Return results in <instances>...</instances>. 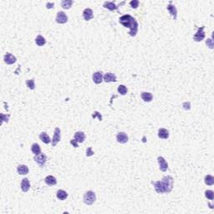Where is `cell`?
Returning a JSON list of instances; mask_svg holds the SVG:
<instances>
[{"label": "cell", "instance_id": "cell-1", "mask_svg": "<svg viewBox=\"0 0 214 214\" xmlns=\"http://www.w3.org/2000/svg\"><path fill=\"white\" fill-rule=\"evenodd\" d=\"M152 184L157 193H169L173 188V178L171 176H166L162 181L152 182Z\"/></svg>", "mask_w": 214, "mask_h": 214}, {"label": "cell", "instance_id": "cell-2", "mask_svg": "<svg viewBox=\"0 0 214 214\" xmlns=\"http://www.w3.org/2000/svg\"><path fill=\"white\" fill-rule=\"evenodd\" d=\"M119 23L120 24H122L124 27L126 28H129L130 29V32H129V34L131 36V37H135L138 32V27H139V24L137 23V21L136 20V19H134L131 15L130 14H126V15H123L121 16L120 19H119Z\"/></svg>", "mask_w": 214, "mask_h": 214}, {"label": "cell", "instance_id": "cell-3", "mask_svg": "<svg viewBox=\"0 0 214 214\" xmlns=\"http://www.w3.org/2000/svg\"><path fill=\"white\" fill-rule=\"evenodd\" d=\"M84 203L86 205H92L96 200V193L92 191H88L84 194Z\"/></svg>", "mask_w": 214, "mask_h": 214}, {"label": "cell", "instance_id": "cell-4", "mask_svg": "<svg viewBox=\"0 0 214 214\" xmlns=\"http://www.w3.org/2000/svg\"><path fill=\"white\" fill-rule=\"evenodd\" d=\"M205 27H200L198 28V30L193 36V39L196 42H200L205 39V33H204Z\"/></svg>", "mask_w": 214, "mask_h": 214}, {"label": "cell", "instance_id": "cell-5", "mask_svg": "<svg viewBox=\"0 0 214 214\" xmlns=\"http://www.w3.org/2000/svg\"><path fill=\"white\" fill-rule=\"evenodd\" d=\"M61 139V132H60V129L59 127H56L55 129V132H54V136H53V140H52V146H57L59 142L60 141Z\"/></svg>", "mask_w": 214, "mask_h": 214}, {"label": "cell", "instance_id": "cell-6", "mask_svg": "<svg viewBox=\"0 0 214 214\" xmlns=\"http://www.w3.org/2000/svg\"><path fill=\"white\" fill-rule=\"evenodd\" d=\"M34 160L39 164L40 166H44L46 161H47V156L44 153H40L39 155H36V156L34 157Z\"/></svg>", "mask_w": 214, "mask_h": 214}, {"label": "cell", "instance_id": "cell-7", "mask_svg": "<svg viewBox=\"0 0 214 214\" xmlns=\"http://www.w3.org/2000/svg\"><path fill=\"white\" fill-rule=\"evenodd\" d=\"M157 162H158V164H159L160 170L162 172H166L167 169H168V164H167L166 161L165 160V158L162 157V156H158L157 157Z\"/></svg>", "mask_w": 214, "mask_h": 214}, {"label": "cell", "instance_id": "cell-8", "mask_svg": "<svg viewBox=\"0 0 214 214\" xmlns=\"http://www.w3.org/2000/svg\"><path fill=\"white\" fill-rule=\"evenodd\" d=\"M55 20H56V22L58 24H65V23L68 22V17L65 14V13L60 11V12H58Z\"/></svg>", "mask_w": 214, "mask_h": 214}, {"label": "cell", "instance_id": "cell-9", "mask_svg": "<svg viewBox=\"0 0 214 214\" xmlns=\"http://www.w3.org/2000/svg\"><path fill=\"white\" fill-rule=\"evenodd\" d=\"M3 60H4V62H5L7 65H13V64H14V63L17 61V59H16L15 56H13L12 54L7 53V54L4 55V57H3Z\"/></svg>", "mask_w": 214, "mask_h": 214}, {"label": "cell", "instance_id": "cell-10", "mask_svg": "<svg viewBox=\"0 0 214 214\" xmlns=\"http://www.w3.org/2000/svg\"><path fill=\"white\" fill-rule=\"evenodd\" d=\"M117 142L120 144H125L128 141V136L125 132H119L116 136Z\"/></svg>", "mask_w": 214, "mask_h": 214}, {"label": "cell", "instance_id": "cell-11", "mask_svg": "<svg viewBox=\"0 0 214 214\" xmlns=\"http://www.w3.org/2000/svg\"><path fill=\"white\" fill-rule=\"evenodd\" d=\"M103 79L106 83H110V82H116L117 78L116 75L113 73H106L105 76L103 77Z\"/></svg>", "mask_w": 214, "mask_h": 214}, {"label": "cell", "instance_id": "cell-12", "mask_svg": "<svg viewBox=\"0 0 214 214\" xmlns=\"http://www.w3.org/2000/svg\"><path fill=\"white\" fill-rule=\"evenodd\" d=\"M166 9L168 10L169 13L171 14V16L174 20H176V18H177V10H176V8L175 7V5H172V2H170V4L166 7Z\"/></svg>", "mask_w": 214, "mask_h": 214}, {"label": "cell", "instance_id": "cell-13", "mask_svg": "<svg viewBox=\"0 0 214 214\" xmlns=\"http://www.w3.org/2000/svg\"><path fill=\"white\" fill-rule=\"evenodd\" d=\"M92 79H93V81H94L96 85L100 84V83L103 81V75H102V72H101V71H97V72L94 73V74H93V76H92Z\"/></svg>", "mask_w": 214, "mask_h": 214}, {"label": "cell", "instance_id": "cell-14", "mask_svg": "<svg viewBox=\"0 0 214 214\" xmlns=\"http://www.w3.org/2000/svg\"><path fill=\"white\" fill-rule=\"evenodd\" d=\"M123 4H125V2H122L121 3V4L120 5H123ZM104 8H106L107 9L110 10V11H113V10H117L118 9V8H119V6H116L113 2H105L104 3Z\"/></svg>", "mask_w": 214, "mask_h": 214}, {"label": "cell", "instance_id": "cell-15", "mask_svg": "<svg viewBox=\"0 0 214 214\" xmlns=\"http://www.w3.org/2000/svg\"><path fill=\"white\" fill-rule=\"evenodd\" d=\"M30 188V182L28 178H24L21 182V190L24 192H27Z\"/></svg>", "mask_w": 214, "mask_h": 214}, {"label": "cell", "instance_id": "cell-16", "mask_svg": "<svg viewBox=\"0 0 214 214\" xmlns=\"http://www.w3.org/2000/svg\"><path fill=\"white\" fill-rule=\"evenodd\" d=\"M83 18L85 19V20L89 21V20H92L94 18L93 15V11L90 9H85L83 11Z\"/></svg>", "mask_w": 214, "mask_h": 214}, {"label": "cell", "instance_id": "cell-17", "mask_svg": "<svg viewBox=\"0 0 214 214\" xmlns=\"http://www.w3.org/2000/svg\"><path fill=\"white\" fill-rule=\"evenodd\" d=\"M85 139V135L83 131H77L75 134V140L78 143H83Z\"/></svg>", "mask_w": 214, "mask_h": 214}, {"label": "cell", "instance_id": "cell-18", "mask_svg": "<svg viewBox=\"0 0 214 214\" xmlns=\"http://www.w3.org/2000/svg\"><path fill=\"white\" fill-rule=\"evenodd\" d=\"M17 172L20 175H26L29 172V167L25 165H19L17 167Z\"/></svg>", "mask_w": 214, "mask_h": 214}, {"label": "cell", "instance_id": "cell-19", "mask_svg": "<svg viewBox=\"0 0 214 214\" xmlns=\"http://www.w3.org/2000/svg\"><path fill=\"white\" fill-rule=\"evenodd\" d=\"M158 137L161 139H167L169 137V131L165 128H160L158 130Z\"/></svg>", "mask_w": 214, "mask_h": 214}, {"label": "cell", "instance_id": "cell-20", "mask_svg": "<svg viewBox=\"0 0 214 214\" xmlns=\"http://www.w3.org/2000/svg\"><path fill=\"white\" fill-rule=\"evenodd\" d=\"M141 99L145 101V102H151L153 100V96L151 93L149 92H141Z\"/></svg>", "mask_w": 214, "mask_h": 214}, {"label": "cell", "instance_id": "cell-21", "mask_svg": "<svg viewBox=\"0 0 214 214\" xmlns=\"http://www.w3.org/2000/svg\"><path fill=\"white\" fill-rule=\"evenodd\" d=\"M44 182L47 185L49 186H55L57 184V180L53 176H47L44 179Z\"/></svg>", "mask_w": 214, "mask_h": 214}, {"label": "cell", "instance_id": "cell-22", "mask_svg": "<svg viewBox=\"0 0 214 214\" xmlns=\"http://www.w3.org/2000/svg\"><path fill=\"white\" fill-rule=\"evenodd\" d=\"M39 139L45 144H49L52 141L50 140V137L49 136V135L46 133V132H41L40 135H39Z\"/></svg>", "mask_w": 214, "mask_h": 214}, {"label": "cell", "instance_id": "cell-23", "mask_svg": "<svg viewBox=\"0 0 214 214\" xmlns=\"http://www.w3.org/2000/svg\"><path fill=\"white\" fill-rule=\"evenodd\" d=\"M56 196H57V198L59 200H61V201H64L68 197V193L65 191V190H59L56 193Z\"/></svg>", "mask_w": 214, "mask_h": 214}, {"label": "cell", "instance_id": "cell-24", "mask_svg": "<svg viewBox=\"0 0 214 214\" xmlns=\"http://www.w3.org/2000/svg\"><path fill=\"white\" fill-rule=\"evenodd\" d=\"M35 43H36V44L38 45V46H44L45 44H46V40L42 36V35H37V37L35 38Z\"/></svg>", "mask_w": 214, "mask_h": 214}, {"label": "cell", "instance_id": "cell-25", "mask_svg": "<svg viewBox=\"0 0 214 214\" xmlns=\"http://www.w3.org/2000/svg\"><path fill=\"white\" fill-rule=\"evenodd\" d=\"M31 151H32V152L36 156V155H39L41 153V148H40V146L38 143H34V144H33L32 146H31Z\"/></svg>", "mask_w": 214, "mask_h": 214}, {"label": "cell", "instance_id": "cell-26", "mask_svg": "<svg viewBox=\"0 0 214 214\" xmlns=\"http://www.w3.org/2000/svg\"><path fill=\"white\" fill-rule=\"evenodd\" d=\"M72 4H73V1H72V0H63V1L61 2V6H62V8L65 9H70L71 6H72Z\"/></svg>", "mask_w": 214, "mask_h": 214}, {"label": "cell", "instance_id": "cell-27", "mask_svg": "<svg viewBox=\"0 0 214 214\" xmlns=\"http://www.w3.org/2000/svg\"><path fill=\"white\" fill-rule=\"evenodd\" d=\"M205 184L207 186H213L214 184V177L211 175H207L204 179Z\"/></svg>", "mask_w": 214, "mask_h": 214}, {"label": "cell", "instance_id": "cell-28", "mask_svg": "<svg viewBox=\"0 0 214 214\" xmlns=\"http://www.w3.org/2000/svg\"><path fill=\"white\" fill-rule=\"evenodd\" d=\"M117 90H118V93H119V94H120L121 96H125V95H127V88L126 87L125 85H119V86H118V89H117Z\"/></svg>", "mask_w": 214, "mask_h": 214}, {"label": "cell", "instance_id": "cell-29", "mask_svg": "<svg viewBox=\"0 0 214 214\" xmlns=\"http://www.w3.org/2000/svg\"><path fill=\"white\" fill-rule=\"evenodd\" d=\"M205 197H206L207 199L213 201L214 199V192L213 191H212V190H207V191L205 192Z\"/></svg>", "mask_w": 214, "mask_h": 214}, {"label": "cell", "instance_id": "cell-30", "mask_svg": "<svg viewBox=\"0 0 214 214\" xmlns=\"http://www.w3.org/2000/svg\"><path fill=\"white\" fill-rule=\"evenodd\" d=\"M26 85L30 89V90H34L35 88V84H34V79H29L26 81Z\"/></svg>", "mask_w": 214, "mask_h": 214}, {"label": "cell", "instance_id": "cell-31", "mask_svg": "<svg viewBox=\"0 0 214 214\" xmlns=\"http://www.w3.org/2000/svg\"><path fill=\"white\" fill-rule=\"evenodd\" d=\"M130 5L131 6L132 9H137L139 6V1L138 0H133L130 2Z\"/></svg>", "mask_w": 214, "mask_h": 214}, {"label": "cell", "instance_id": "cell-32", "mask_svg": "<svg viewBox=\"0 0 214 214\" xmlns=\"http://www.w3.org/2000/svg\"><path fill=\"white\" fill-rule=\"evenodd\" d=\"M206 44L210 48V49H213V40L212 39H208L206 41Z\"/></svg>", "mask_w": 214, "mask_h": 214}, {"label": "cell", "instance_id": "cell-33", "mask_svg": "<svg viewBox=\"0 0 214 214\" xmlns=\"http://www.w3.org/2000/svg\"><path fill=\"white\" fill-rule=\"evenodd\" d=\"M9 116H10L9 115L5 116V115H3V114H1V120H2V123H3V121H7V122H8V120H9Z\"/></svg>", "mask_w": 214, "mask_h": 214}, {"label": "cell", "instance_id": "cell-34", "mask_svg": "<svg viewBox=\"0 0 214 214\" xmlns=\"http://www.w3.org/2000/svg\"><path fill=\"white\" fill-rule=\"evenodd\" d=\"M182 106H183V108H184L185 110H189L191 109V104H190V102H185V103L182 104Z\"/></svg>", "mask_w": 214, "mask_h": 214}, {"label": "cell", "instance_id": "cell-35", "mask_svg": "<svg viewBox=\"0 0 214 214\" xmlns=\"http://www.w3.org/2000/svg\"><path fill=\"white\" fill-rule=\"evenodd\" d=\"M93 154H94V152L92 151L91 147H89V148L87 149V151H86V156H92Z\"/></svg>", "mask_w": 214, "mask_h": 214}, {"label": "cell", "instance_id": "cell-36", "mask_svg": "<svg viewBox=\"0 0 214 214\" xmlns=\"http://www.w3.org/2000/svg\"><path fill=\"white\" fill-rule=\"evenodd\" d=\"M70 144H71L72 146H75V147H78V146H79L78 142H77V141H75V139H74V140H71V141H70Z\"/></svg>", "mask_w": 214, "mask_h": 214}, {"label": "cell", "instance_id": "cell-37", "mask_svg": "<svg viewBox=\"0 0 214 214\" xmlns=\"http://www.w3.org/2000/svg\"><path fill=\"white\" fill-rule=\"evenodd\" d=\"M99 116L100 120H101V119H102V118H101V117H100V116H100V114L98 111H96L95 113H93V116H93V118H96V116Z\"/></svg>", "mask_w": 214, "mask_h": 214}, {"label": "cell", "instance_id": "cell-38", "mask_svg": "<svg viewBox=\"0 0 214 214\" xmlns=\"http://www.w3.org/2000/svg\"><path fill=\"white\" fill-rule=\"evenodd\" d=\"M55 6V3H47L46 4V7L48 8V9H51V8H53Z\"/></svg>", "mask_w": 214, "mask_h": 214}]
</instances>
